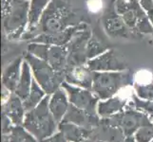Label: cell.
Returning a JSON list of instances; mask_svg holds the SVG:
<instances>
[{"instance_id": "1", "label": "cell", "mask_w": 153, "mask_h": 142, "mask_svg": "<svg viewBox=\"0 0 153 142\" xmlns=\"http://www.w3.org/2000/svg\"><path fill=\"white\" fill-rule=\"evenodd\" d=\"M85 23L68 0H52L39 20L36 27L26 31L23 40H33L40 34H54L73 26Z\"/></svg>"}, {"instance_id": "2", "label": "cell", "mask_w": 153, "mask_h": 142, "mask_svg": "<svg viewBox=\"0 0 153 142\" xmlns=\"http://www.w3.org/2000/svg\"><path fill=\"white\" fill-rule=\"evenodd\" d=\"M51 95H47L35 108L26 112L22 126L39 142L56 133L58 123L49 108Z\"/></svg>"}, {"instance_id": "3", "label": "cell", "mask_w": 153, "mask_h": 142, "mask_svg": "<svg viewBox=\"0 0 153 142\" xmlns=\"http://www.w3.org/2000/svg\"><path fill=\"white\" fill-rule=\"evenodd\" d=\"M30 1L12 0L2 8V28L10 40L22 39L29 25Z\"/></svg>"}, {"instance_id": "4", "label": "cell", "mask_w": 153, "mask_h": 142, "mask_svg": "<svg viewBox=\"0 0 153 142\" xmlns=\"http://www.w3.org/2000/svg\"><path fill=\"white\" fill-rule=\"evenodd\" d=\"M133 85V75L128 70L103 71L93 73L91 90L100 99H108L116 96L123 88Z\"/></svg>"}, {"instance_id": "5", "label": "cell", "mask_w": 153, "mask_h": 142, "mask_svg": "<svg viewBox=\"0 0 153 142\" xmlns=\"http://www.w3.org/2000/svg\"><path fill=\"white\" fill-rule=\"evenodd\" d=\"M114 6L132 32L141 38L143 34H153V25L138 0H114Z\"/></svg>"}, {"instance_id": "6", "label": "cell", "mask_w": 153, "mask_h": 142, "mask_svg": "<svg viewBox=\"0 0 153 142\" xmlns=\"http://www.w3.org/2000/svg\"><path fill=\"white\" fill-rule=\"evenodd\" d=\"M23 57L24 60L29 63L34 80L43 88L47 95H51L62 86V83L65 82L64 71L54 70L49 63L29 52L25 53Z\"/></svg>"}, {"instance_id": "7", "label": "cell", "mask_w": 153, "mask_h": 142, "mask_svg": "<svg viewBox=\"0 0 153 142\" xmlns=\"http://www.w3.org/2000/svg\"><path fill=\"white\" fill-rule=\"evenodd\" d=\"M101 121L120 128L125 134L126 138L133 136L138 129L152 123L149 115L132 108H126L124 111L119 112L109 118H101Z\"/></svg>"}, {"instance_id": "8", "label": "cell", "mask_w": 153, "mask_h": 142, "mask_svg": "<svg viewBox=\"0 0 153 142\" xmlns=\"http://www.w3.org/2000/svg\"><path fill=\"white\" fill-rule=\"evenodd\" d=\"M30 53L46 61L56 71H64L68 65V46H53L34 43L30 46Z\"/></svg>"}, {"instance_id": "9", "label": "cell", "mask_w": 153, "mask_h": 142, "mask_svg": "<svg viewBox=\"0 0 153 142\" xmlns=\"http://www.w3.org/2000/svg\"><path fill=\"white\" fill-rule=\"evenodd\" d=\"M103 28L109 37L113 39H140L141 37L132 32L126 26L121 15L116 12L114 1L105 9L102 16Z\"/></svg>"}, {"instance_id": "10", "label": "cell", "mask_w": 153, "mask_h": 142, "mask_svg": "<svg viewBox=\"0 0 153 142\" xmlns=\"http://www.w3.org/2000/svg\"><path fill=\"white\" fill-rule=\"evenodd\" d=\"M61 87L67 92L71 104L91 114H97V105L100 99L91 89L71 85L66 82L62 83Z\"/></svg>"}, {"instance_id": "11", "label": "cell", "mask_w": 153, "mask_h": 142, "mask_svg": "<svg viewBox=\"0 0 153 142\" xmlns=\"http://www.w3.org/2000/svg\"><path fill=\"white\" fill-rule=\"evenodd\" d=\"M134 94L133 85H128L123 88L116 96L104 101H99L97 105L98 116L101 118H105L124 111Z\"/></svg>"}, {"instance_id": "12", "label": "cell", "mask_w": 153, "mask_h": 142, "mask_svg": "<svg viewBox=\"0 0 153 142\" xmlns=\"http://www.w3.org/2000/svg\"><path fill=\"white\" fill-rule=\"evenodd\" d=\"M87 65L93 72L128 70V63L115 49H108L101 55L88 60Z\"/></svg>"}, {"instance_id": "13", "label": "cell", "mask_w": 153, "mask_h": 142, "mask_svg": "<svg viewBox=\"0 0 153 142\" xmlns=\"http://www.w3.org/2000/svg\"><path fill=\"white\" fill-rule=\"evenodd\" d=\"M91 31L88 29L79 30L74 34L71 42L68 43V65H87V44L88 39L91 37Z\"/></svg>"}, {"instance_id": "14", "label": "cell", "mask_w": 153, "mask_h": 142, "mask_svg": "<svg viewBox=\"0 0 153 142\" xmlns=\"http://www.w3.org/2000/svg\"><path fill=\"white\" fill-rule=\"evenodd\" d=\"M93 73L87 65H68L64 70L65 82L74 86L91 89Z\"/></svg>"}, {"instance_id": "15", "label": "cell", "mask_w": 153, "mask_h": 142, "mask_svg": "<svg viewBox=\"0 0 153 142\" xmlns=\"http://www.w3.org/2000/svg\"><path fill=\"white\" fill-rule=\"evenodd\" d=\"M62 121L74 123L81 127L92 130L100 124L101 118L99 117L98 114H91L71 104Z\"/></svg>"}, {"instance_id": "16", "label": "cell", "mask_w": 153, "mask_h": 142, "mask_svg": "<svg viewBox=\"0 0 153 142\" xmlns=\"http://www.w3.org/2000/svg\"><path fill=\"white\" fill-rule=\"evenodd\" d=\"M85 29H88V25L86 23H83L78 26H73V27L68 28L58 33L37 35L33 40H30V42L42 43L47 45H53V46H67L76 32Z\"/></svg>"}, {"instance_id": "17", "label": "cell", "mask_w": 153, "mask_h": 142, "mask_svg": "<svg viewBox=\"0 0 153 142\" xmlns=\"http://www.w3.org/2000/svg\"><path fill=\"white\" fill-rule=\"evenodd\" d=\"M26 112L23 101L15 93H10L9 99L2 103V114L6 115L15 126L23 124Z\"/></svg>"}, {"instance_id": "18", "label": "cell", "mask_w": 153, "mask_h": 142, "mask_svg": "<svg viewBox=\"0 0 153 142\" xmlns=\"http://www.w3.org/2000/svg\"><path fill=\"white\" fill-rule=\"evenodd\" d=\"M88 138L101 142H123L126 135L120 128L101 121L97 127L91 131Z\"/></svg>"}, {"instance_id": "19", "label": "cell", "mask_w": 153, "mask_h": 142, "mask_svg": "<svg viewBox=\"0 0 153 142\" xmlns=\"http://www.w3.org/2000/svg\"><path fill=\"white\" fill-rule=\"evenodd\" d=\"M71 102L68 101V94L63 87L58 88L50 96L49 108L54 119L58 123L62 121L66 113L68 112Z\"/></svg>"}, {"instance_id": "20", "label": "cell", "mask_w": 153, "mask_h": 142, "mask_svg": "<svg viewBox=\"0 0 153 142\" xmlns=\"http://www.w3.org/2000/svg\"><path fill=\"white\" fill-rule=\"evenodd\" d=\"M24 62V57H18L10 62L4 68L2 73V85L10 93H14L16 90L18 82L20 80L22 65Z\"/></svg>"}, {"instance_id": "21", "label": "cell", "mask_w": 153, "mask_h": 142, "mask_svg": "<svg viewBox=\"0 0 153 142\" xmlns=\"http://www.w3.org/2000/svg\"><path fill=\"white\" fill-rule=\"evenodd\" d=\"M58 130L61 132L68 142H81L89 138V129L81 127L74 123L61 121L58 124Z\"/></svg>"}, {"instance_id": "22", "label": "cell", "mask_w": 153, "mask_h": 142, "mask_svg": "<svg viewBox=\"0 0 153 142\" xmlns=\"http://www.w3.org/2000/svg\"><path fill=\"white\" fill-rule=\"evenodd\" d=\"M33 72H31V68L29 65V63L26 60H24L20 80L18 82L16 90L14 92L22 101H25L29 96L31 89V85H33Z\"/></svg>"}, {"instance_id": "23", "label": "cell", "mask_w": 153, "mask_h": 142, "mask_svg": "<svg viewBox=\"0 0 153 142\" xmlns=\"http://www.w3.org/2000/svg\"><path fill=\"white\" fill-rule=\"evenodd\" d=\"M51 1L52 0H30L29 25L26 31H30L36 27L44 10L47 9V7L49 6Z\"/></svg>"}, {"instance_id": "24", "label": "cell", "mask_w": 153, "mask_h": 142, "mask_svg": "<svg viewBox=\"0 0 153 142\" xmlns=\"http://www.w3.org/2000/svg\"><path fill=\"white\" fill-rule=\"evenodd\" d=\"M46 96H47L46 92L43 90V88L38 85L37 82H36L33 78L30 92L29 94V96L27 97V99H26L25 101H23L25 110L28 112L30 110L35 108L42 101H43Z\"/></svg>"}, {"instance_id": "25", "label": "cell", "mask_w": 153, "mask_h": 142, "mask_svg": "<svg viewBox=\"0 0 153 142\" xmlns=\"http://www.w3.org/2000/svg\"><path fill=\"white\" fill-rule=\"evenodd\" d=\"M126 108L136 109L138 111L144 112L146 115H149L153 124V99H151V101H145V99L138 98L136 96V94H134L131 99L128 102V105H126Z\"/></svg>"}, {"instance_id": "26", "label": "cell", "mask_w": 153, "mask_h": 142, "mask_svg": "<svg viewBox=\"0 0 153 142\" xmlns=\"http://www.w3.org/2000/svg\"><path fill=\"white\" fill-rule=\"evenodd\" d=\"M108 49V46H105L104 44H102L96 37L91 35V37L88 39L87 44V58L88 60H91L99 55H101L104 52H105Z\"/></svg>"}, {"instance_id": "27", "label": "cell", "mask_w": 153, "mask_h": 142, "mask_svg": "<svg viewBox=\"0 0 153 142\" xmlns=\"http://www.w3.org/2000/svg\"><path fill=\"white\" fill-rule=\"evenodd\" d=\"M12 134L13 135L16 142H38V140L29 131H27L24 127H21V125H14Z\"/></svg>"}, {"instance_id": "28", "label": "cell", "mask_w": 153, "mask_h": 142, "mask_svg": "<svg viewBox=\"0 0 153 142\" xmlns=\"http://www.w3.org/2000/svg\"><path fill=\"white\" fill-rule=\"evenodd\" d=\"M133 88L138 98L145 101L153 99V82L149 85H133Z\"/></svg>"}, {"instance_id": "29", "label": "cell", "mask_w": 153, "mask_h": 142, "mask_svg": "<svg viewBox=\"0 0 153 142\" xmlns=\"http://www.w3.org/2000/svg\"><path fill=\"white\" fill-rule=\"evenodd\" d=\"M136 142H151L153 140V124L145 125L134 134Z\"/></svg>"}, {"instance_id": "30", "label": "cell", "mask_w": 153, "mask_h": 142, "mask_svg": "<svg viewBox=\"0 0 153 142\" xmlns=\"http://www.w3.org/2000/svg\"><path fill=\"white\" fill-rule=\"evenodd\" d=\"M138 2L153 25V0H138Z\"/></svg>"}, {"instance_id": "31", "label": "cell", "mask_w": 153, "mask_h": 142, "mask_svg": "<svg viewBox=\"0 0 153 142\" xmlns=\"http://www.w3.org/2000/svg\"><path fill=\"white\" fill-rule=\"evenodd\" d=\"M13 123L12 122L6 115L2 114V134L3 135H7V134H10L13 128Z\"/></svg>"}, {"instance_id": "32", "label": "cell", "mask_w": 153, "mask_h": 142, "mask_svg": "<svg viewBox=\"0 0 153 142\" xmlns=\"http://www.w3.org/2000/svg\"><path fill=\"white\" fill-rule=\"evenodd\" d=\"M40 142H68V141L66 139L64 135H63L61 132H57L54 135H52L51 136H50V138L42 140Z\"/></svg>"}, {"instance_id": "33", "label": "cell", "mask_w": 153, "mask_h": 142, "mask_svg": "<svg viewBox=\"0 0 153 142\" xmlns=\"http://www.w3.org/2000/svg\"><path fill=\"white\" fill-rule=\"evenodd\" d=\"M2 142H16V140H15L13 135L10 133L2 135Z\"/></svg>"}, {"instance_id": "34", "label": "cell", "mask_w": 153, "mask_h": 142, "mask_svg": "<svg viewBox=\"0 0 153 142\" xmlns=\"http://www.w3.org/2000/svg\"><path fill=\"white\" fill-rule=\"evenodd\" d=\"M123 142H136L134 136H126Z\"/></svg>"}, {"instance_id": "35", "label": "cell", "mask_w": 153, "mask_h": 142, "mask_svg": "<svg viewBox=\"0 0 153 142\" xmlns=\"http://www.w3.org/2000/svg\"><path fill=\"white\" fill-rule=\"evenodd\" d=\"M81 142H101V141H97V140H93V139H91V138H88L87 140H84V141H81Z\"/></svg>"}, {"instance_id": "36", "label": "cell", "mask_w": 153, "mask_h": 142, "mask_svg": "<svg viewBox=\"0 0 153 142\" xmlns=\"http://www.w3.org/2000/svg\"><path fill=\"white\" fill-rule=\"evenodd\" d=\"M151 43H152V45H153V38H152V41H151Z\"/></svg>"}, {"instance_id": "37", "label": "cell", "mask_w": 153, "mask_h": 142, "mask_svg": "<svg viewBox=\"0 0 153 142\" xmlns=\"http://www.w3.org/2000/svg\"><path fill=\"white\" fill-rule=\"evenodd\" d=\"M24 1H30V0H24Z\"/></svg>"}, {"instance_id": "38", "label": "cell", "mask_w": 153, "mask_h": 142, "mask_svg": "<svg viewBox=\"0 0 153 142\" xmlns=\"http://www.w3.org/2000/svg\"><path fill=\"white\" fill-rule=\"evenodd\" d=\"M151 142H153V140H152V141H151Z\"/></svg>"}, {"instance_id": "39", "label": "cell", "mask_w": 153, "mask_h": 142, "mask_svg": "<svg viewBox=\"0 0 153 142\" xmlns=\"http://www.w3.org/2000/svg\"><path fill=\"white\" fill-rule=\"evenodd\" d=\"M125 1H126V0H125Z\"/></svg>"}]
</instances>
